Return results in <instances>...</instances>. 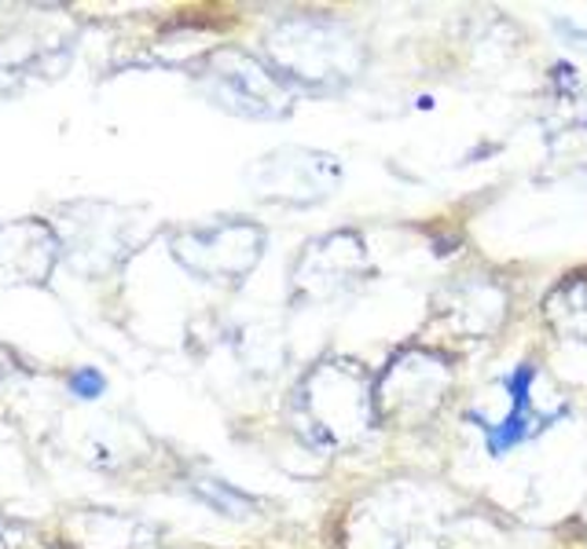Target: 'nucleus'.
<instances>
[{
  "label": "nucleus",
  "mask_w": 587,
  "mask_h": 549,
  "mask_svg": "<svg viewBox=\"0 0 587 549\" xmlns=\"http://www.w3.org/2000/svg\"><path fill=\"white\" fill-rule=\"evenodd\" d=\"M532 377H537V366H532V363H521L510 377H503V385H507V393L514 399V410L499 421V425H488L485 429L488 432V451L496 454V458H499V454H507L514 443H521L532 432L529 425L537 421V414L529 410Z\"/></svg>",
  "instance_id": "1"
},
{
  "label": "nucleus",
  "mask_w": 587,
  "mask_h": 549,
  "mask_svg": "<svg viewBox=\"0 0 587 549\" xmlns=\"http://www.w3.org/2000/svg\"><path fill=\"white\" fill-rule=\"evenodd\" d=\"M67 385L78 399H100L103 388H107V382H103V374L96 371V366H81V371H73L67 377Z\"/></svg>",
  "instance_id": "2"
}]
</instances>
